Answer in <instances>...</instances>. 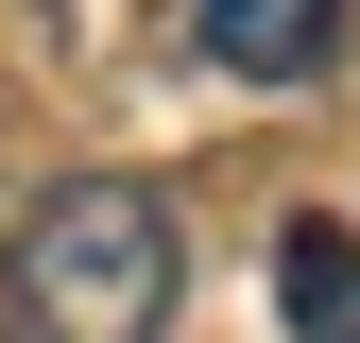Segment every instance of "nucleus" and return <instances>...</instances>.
Here are the masks:
<instances>
[{
  "label": "nucleus",
  "instance_id": "obj_1",
  "mask_svg": "<svg viewBox=\"0 0 360 343\" xmlns=\"http://www.w3.org/2000/svg\"><path fill=\"white\" fill-rule=\"evenodd\" d=\"M172 292H189V240L138 172H69L0 240V326L18 343H172Z\"/></svg>",
  "mask_w": 360,
  "mask_h": 343
},
{
  "label": "nucleus",
  "instance_id": "obj_3",
  "mask_svg": "<svg viewBox=\"0 0 360 343\" xmlns=\"http://www.w3.org/2000/svg\"><path fill=\"white\" fill-rule=\"evenodd\" d=\"M275 309H292V343H360V224H275Z\"/></svg>",
  "mask_w": 360,
  "mask_h": 343
},
{
  "label": "nucleus",
  "instance_id": "obj_2",
  "mask_svg": "<svg viewBox=\"0 0 360 343\" xmlns=\"http://www.w3.org/2000/svg\"><path fill=\"white\" fill-rule=\"evenodd\" d=\"M343 18L360 0H172V34H189L223 86H326L343 69Z\"/></svg>",
  "mask_w": 360,
  "mask_h": 343
}]
</instances>
